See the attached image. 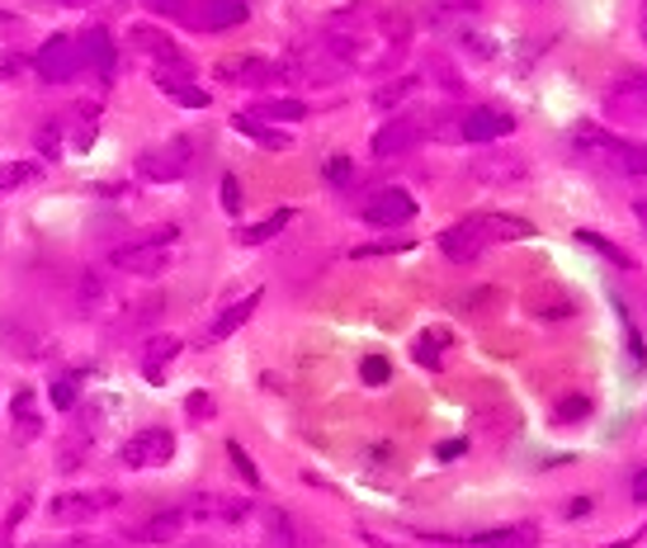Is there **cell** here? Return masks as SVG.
<instances>
[{"label": "cell", "instance_id": "obj_28", "mask_svg": "<svg viewBox=\"0 0 647 548\" xmlns=\"http://www.w3.org/2000/svg\"><path fill=\"white\" fill-rule=\"evenodd\" d=\"M71 114H76V137H71V147H90L94 123H100V109H94V104H76Z\"/></svg>", "mask_w": 647, "mask_h": 548}, {"label": "cell", "instance_id": "obj_38", "mask_svg": "<svg viewBox=\"0 0 647 548\" xmlns=\"http://www.w3.org/2000/svg\"><path fill=\"white\" fill-rule=\"evenodd\" d=\"M185 406H189V412H194L199 421H209V416H213V398H209V393H189Z\"/></svg>", "mask_w": 647, "mask_h": 548}, {"label": "cell", "instance_id": "obj_30", "mask_svg": "<svg viewBox=\"0 0 647 548\" xmlns=\"http://www.w3.org/2000/svg\"><path fill=\"white\" fill-rule=\"evenodd\" d=\"M620 170H624V176H647V147L624 143L620 147Z\"/></svg>", "mask_w": 647, "mask_h": 548}, {"label": "cell", "instance_id": "obj_20", "mask_svg": "<svg viewBox=\"0 0 647 548\" xmlns=\"http://www.w3.org/2000/svg\"><path fill=\"white\" fill-rule=\"evenodd\" d=\"M265 548H303L289 511H270V515H265Z\"/></svg>", "mask_w": 647, "mask_h": 548}, {"label": "cell", "instance_id": "obj_43", "mask_svg": "<svg viewBox=\"0 0 647 548\" xmlns=\"http://www.w3.org/2000/svg\"><path fill=\"white\" fill-rule=\"evenodd\" d=\"M67 5H90V0H67Z\"/></svg>", "mask_w": 647, "mask_h": 548}, {"label": "cell", "instance_id": "obj_8", "mask_svg": "<svg viewBox=\"0 0 647 548\" xmlns=\"http://www.w3.org/2000/svg\"><path fill=\"white\" fill-rule=\"evenodd\" d=\"M487 246H492V242H487V232H482L478 217H464V223H454V227L439 232V250H445V256H449L454 265L478 260Z\"/></svg>", "mask_w": 647, "mask_h": 548}, {"label": "cell", "instance_id": "obj_27", "mask_svg": "<svg viewBox=\"0 0 647 548\" xmlns=\"http://www.w3.org/2000/svg\"><path fill=\"white\" fill-rule=\"evenodd\" d=\"M232 123H236V128H242V133H250V137H256V143L275 147V152H283V147H289V137H283V133H275V128H265V123H260L256 114H236Z\"/></svg>", "mask_w": 647, "mask_h": 548}, {"label": "cell", "instance_id": "obj_45", "mask_svg": "<svg viewBox=\"0 0 647 548\" xmlns=\"http://www.w3.org/2000/svg\"><path fill=\"white\" fill-rule=\"evenodd\" d=\"M643 10H647V0H643Z\"/></svg>", "mask_w": 647, "mask_h": 548}, {"label": "cell", "instance_id": "obj_7", "mask_svg": "<svg viewBox=\"0 0 647 548\" xmlns=\"http://www.w3.org/2000/svg\"><path fill=\"white\" fill-rule=\"evenodd\" d=\"M421 137H425V123L416 114H398L373 133V156H383V161L388 156H406V152L421 147Z\"/></svg>", "mask_w": 647, "mask_h": 548}, {"label": "cell", "instance_id": "obj_16", "mask_svg": "<svg viewBox=\"0 0 647 548\" xmlns=\"http://www.w3.org/2000/svg\"><path fill=\"white\" fill-rule=\"evenodd\" d=\"M81 57H86V71L109 76L114 71V38H109L104 29H86L81 34Z\"/></svg>", "mask_w": 647, "mask_h": 548}, {"label": "cell", "instance_id": "obj_13", "mask_svg": "<svg viewBox=\"0 0 647 548\" xmlns=\"http://www.w3.org/2000/svg\"><path fill=\"white\" fill-rule=\"evenodd\" d=\"M180 529H185V511H161V515H152V521L133 525L129 539H137V544H176Z\"/></svg>", "mask_w": 647, "mask_h": 548}, {"label": "cell", "instance_id": "obj_31", "mask_svg": "<svg viewBox=\"0 0 647 548\" xmlns=\"http://www.w3.org/2000/svg\"><path fill=\"white\" fill-rule=\"evenodd\" d=\"M76 393H81L76 373H67V379H57V383H53V402L62 406V412H71V406H76Z\"/></svg>", "mask_w": 647, "mask_h": 548}, {"label": "cell", "instance_id": "obj_29", "mask_svg": "<svg viewBox=\"0 0 647 548\" xmlns=\"http://www.w3.org/2000/svg\"><path fill=\"white\" fill-rule=\"evenodd\" d=\"M359 379H365L369 388H383L392 379V365L383 355H365V365H359Z\"/></svg>", "mask_w": 647, "mask_h": 548}, {"label": "cell", "instance_id": "obj_42", "mask_svg": "<svg viewBox=\"0 0 647 548\" xmlns=\"http://www.w3.org/2000/svg\"><path fill=\"white\" fill-rule=\"evenodd\" d=\"M638 217H643V223H647V203H638Z\"/></svg>", "mask_w": 647, "mask_h": 548}, {"label": "cell", "instance_id": "obj_37", "mask_svg": "<svg viewBox=\"0 0 647 548\" xmlns=\"http://www.w3.org/2000/svg\"><path fill=\"white\" fill-rule=\"evenodd\" d=\"M350 176H355V170H350V161H345V156H336V161L326 166V180H331V184H350Z\"/></svg>", "mask_w": 647, "mask_h": 548}, {"label": "cell", "instance_id": "obj_22", "mask_svg": "<svg viewBox=\"0 0 647 548\" xmlns=\"http://www.w3.org/2000/svg\"><path fill=\"white\" fill-rule=\"evenodd\" d=\"M246 114L270 119V123H303V119H308V104H303V100H270V104L246 109Z\"/></svg>", "mask_w": 647, "mask_h": 548}, {"label": "cell", "instance_id": "obj_15", "mask_svg": "<svg viewBox=\"0 0 647 548\" xmlns=\"http://www.w3.org/2000/svg\"><path fill=\"white\" fill-rule=\"evenodd\" d=\"M250 14L246 0H203V10H199V29H236Z\"/></svg>", "mask_w": 647, "mask_h": 548}, {"label": "cell", "instance_id": "obj_44", "mask_svg": "<svg viewBox=\"0 0 647 548\" xmlns=\"http://www.w3.org/2000/svg\"><path fill=\"white\" fill-rule=\"evenodd\" d=\"M643 38H647V24H643Z\"/></svg>", "mask_w": 647, "mask_h": 548}, {"label": "cell", "instance_id": "obj_4", "mask_svg": "<svg viewBox=\"0 0 647 548\" xmlns=\"http://www.w3.org/2000/svg\"><path fill=\"white\" fill-rule=\"evenodd\" d=\"M605 114H610L614 123H643V119H647V71H628L624 81L610 86Z\"/></svg>", "mask_w": 647, "mask_h": 548}, {"label": "cell", "instance_id": "obj_5", "mask_svg": "<svg viewBox=\"0 0 647 548\" xmlns=\"http://www.w3.org/2000/svg\"><path fill=\"white\" fill-rule=\"evenodd\" d=\"M114 506H119V492L114 488H100V492H62L53 501V521L57 525H86L100 511H114Z\"/></svg>", "mask_w": 647, "mask_h": 548}, {"label": "cell", "instance_id": "obj_25", "mask_svg": "<svg viewBox=\"0 0 647 548\" xmlns=\"http://www.w3.org/2000/svg\"><path fill=\"white\" fill-rule=\"evenodd\" d=\"M421 81H416V76H398V81H388V86H378L373 90V109H388V114H392V109H398L406 96H412V90H416Z\"/></svg>", "mask_w": 647, "mask_h": 548}, {"label": "cell", "instance_id": "obj_11", "mask_svg": "<svg viewBox=\"0 0 647 548\" xmlns=\"http://www.w3.org/2000/svg\"><path fill=\"white\" fill-rule=\"evenodd\" d=\"M472 176H478L482 184H501V190H506V184H520L525 180V161H520V156H511V152H487V156H478V161H472Z\"/></svg>", "mask_w": 647, "mask_h": 548}, {"label": "cell", "instance_id": "obj_9", "mask_svg": "<svg viewBox=\"0 0 647 548\" xmlns=\"http://www.w3.org/2000/svg\"><path fill=\"white\" fill-rule=\"evenodd\" d=\"M416 217V199L406 190H378L369 203H365V223L369 227H402Z\"/></svg>", "mask_w": 647, "mask_h": 548}, {"label": "cell", "instance_id": "obj_24", "mask_svg": "<svg viewBox=\"0 0 647 548\" xmlns=\"http://www.w3.org/2000/svg\"><path fill=\"white\" fill-rule=\"evenodd\" d=\"M529 539H534L529 525H506V529H492V535H478L472 548H525Z\"/></svg>", "mask_w": 647, "mask_h": 548}, {"label": "cell", "instance_id": "obj_33", "mask_svg": "<svg viewBox=\"0 0 647 548\" xmlns=\"http://www.w3.org/2000/svg\"><path fill=\"white\" fill-rule=\"evenodd\" d=\"M439 340H445V336H421L416 340V359H421V365H439Z\"/></svg>", "mask_w": 647, "mask_h": 548}, {"label": "cell", "instance_id": "obj_19", "mask_svg": "<svg viewBox=\"0 0 647 548\" xmlns=\"http://www.w3.org/2000/svg\"><path fill=\"white\" fill-rule=\"evenodd\" d=\"M478 223H482V232H487V242H525V237H534V227L525 223V217H506V213H482Z\"/></svg>", "mask_w": 647, "mask_h": 548}, {"label": "cell", "instance_id": "obj_17", "mask_svg": "<svg viewBox=\"0 0 647 548\" xmlns=\"http://www.w3.org/2000/svg\"><path fill=\"white\" fill-rule=\"evenodd\" d=\"M180 355V340L176 336H156V340H147L142 346V373H147L152 383H161V373H166V365Z\"/></svg>", "mask_w": 647, "mask_h": 548}, {"label": "cell", "instance_id": "obj_10", "mask_svg": "<svg viewBox=\"0 0 647 548\" xmlns=\"http://www.w3.org/2000/svg\"><path fill=\"white\" fill-rule=\"evenodd\" d=\"M515 128V119L506 114V109H468V114L459 119V137L464 143H497V137H506Z\"/></svg>", "mask_w": 647, "mask_h": 548}, {"label": "cell", "instance_id": "obj_39", "mask_svg": "<svg viewBox=\"0 0 647 548\" xmlns=\"http://www.w3.org/2000/svg\"><path fill=\"white\" fill-rule=\"evenodd\" d=\"M464 449H468L464 440H445V445H439V459H459Z\"/></svg>", "mask_w": 647, "mask_h": 548}, {"label": "cell", "instance_id": "obj_2", "mask_svg": "<svg viewBox=\"0 0 647 548\" xmlns=\"http://www.w3.org/2000/svg\"><path fill=\"white\" fill-rule=\"evenodd\" d=\"M194 143L189 137H170V143L161 147H147V152H137V176L142 180H156V184H170V180H180L189 161H194V152H189Z\"/></svg>", "mask_w": 647, "mask_h": 548}, {"label": "cell", "instance_id": "obj_34", "mask_svg": "<svg viewBox=\"0 0 647 548\" xmlns=\"http://www.w3.org/2000/svg\"><path fill=\"white\" fill-rule=\"evenodd\" d=\"M223 209L242 213V184H236V176H223Z\"/></svg>", "mask_w": 647, "mask_h": 548}, {"label": "cell", "instance_id": "obj_26", "mask_svg": "<svg viewBox=\"0 0 647 548\" xmlns=\"http://www.w3.org/2000/svg\"><path fill=\"white\" fill-rule=\"evenodd\" d=\"M293 223V209H279V213H270V217H265V223H256V227H246L242 232V242L246 246H260V242H270V237H279V232L283 227H289Z\"/></svg>", "mask_w": 647, "mask_h": 548}, {"label": "cell", "instance_id": "obj_23", "mask_svg": "<svg viewBox=\"0 0 647 548\" xmlns=\"http://www.w3.org/2000/svg\"><path fill=\"white\" fill-rule=\"evenodd\" d=\"M34 180H38L34 161H5V166H0V199L14 194V190H24V184H34Z\"/></svg>", "mask_w": 647, "mask_h": 548}, {"label": "cell", "instance_id": "obj_41", "mask_svg": "<svg viewBox=\"0 0 647 548\" xmlns=\"http://www.w3.org/2000/svg\"><path fill=\"white\" fill-rule=\"evenodd\" d=\"M147 5H156V10H166V14H170V10H180V0H147Z\"/></svg>", "mask_w": 647, "mask_h": 548}, {"label": "cell", "instance_id": "obj_1", "mask_svg": "<svg viewBox=\"0 0 647 548\" xmlns=\"http://www.w3.org/2000/svg\"><path fill=\"white\" fill-rule=\"evenodd\" d=\"M180 232L176 227H161L156 237L147 242H133V246H119L114 256H109V265L123 275H142V279H152V275H161L166 265H170V242H176Z\"/></svg>", "mask_w": 647, "mask_h": 548}, {"label": "cell", "instance_id": "obj_12", "mask_svg": "<svg viewBox=\"0 0 647 548\" xmlns=\"http://www.w3.org/2000/svg\"><path fill=\"white\" fill-rule=\"evenodd\" d=\"M217 71H223V81H236V86H270L279 81V67L265 57H227L217 61Z\"/></svg>", "mask_w": 647, "mask_h": 548}, {"label": "cell", "instance_id": "obj_36", "mask_svg": "<svg viewBox=\"0 0 647 548\" xmlns=\"http://www.w3.org/2000/svg\"><path fill=\"white\" fill-rule=\"evenodd\" d=\"M587 412H591V402L577 398V402H562L558 406V421H587Z\"/></svg>", "mask_w": 647, "mask_h": 548}, {"label": "cell", "instance_id": "obj_32", "mask_svg": "<svg viewBox=\"0 0 647 548\" xmlns=\"http://www.w3.org/2000/svg\"><path fill=\"white\" fill-rule=\"evenodd\" d=\"M227 454H232V468H236V473H242V478H246V488H256V482H260V473H256V463H250V459H246V449H242V445H236V440H232V445H227Z\"/></svg>", "mask_w": 647, "mask_h": 548}, {"label": "cell", "instance_id": "obj_21", "mask_svg": "<svg viewBox=\"0 0 647 548\" xmlns=\"http://www.w3.org/2000/svg\"><path fill=\"white\" fill-rule=\"evenodd\" d=\"M250 506H246V501L242 496H236V501H217V496H199L194 501V506H189V515H199V521H242V515H246Z\"/></svg>", "mask_w": 647, "mask_h": 548}, {"label": "cell", "instance_id": "obj_35", "mask_svg": "<svg viewBox=\"0 0 647 548\" xmlns=\"http://www.w3.org/2000/svg\"><path fill=\"white\" fill-rule=\"evenodd\" d=\"M170 100H180V104H189V109H203V104H209V96H203L199 86H180V90H170Z\"/></svg>", "mask_w": 647, "mask_h": 548}, {"label": "cell", "instance_id": "obj_14", "mask_svg": "<svg viewBox=\"0 0 647 548\" xmlns=\"http://www.w3.org/2000/svg\"><path fill=\"white\" fill-rule=\"evenodd\" d=\"M14 440L20 445H34L38 440V430H43V416H38V398L29 393V388H20V393H14Z\"/></svg>", "mask_w": 647, "mask_h": 548}, {"label": "cell", "instance_id": "obj_18", "mask_svg": "<svg viewBox=\"0 0 647 548\" xmlns=\"http://www.w3.org/2000/svg\"><path fill=\"white\" fill-rule=\"evenodd\" d=\"M256 303H260V289L256 293H246V299H236L223 317H217L213 326H209V340H227L232 332H242V326L250 322V312H256Z\"/></svg>", "mask_w": 647, "mask_h": 548}, {"label": "cell", "instance_id": "obj_6", "mask_svg": "<svg viewBox=\"0 0 647 548\" xmlns=\"http://www.w3.org/2000/svg\"><path fill=\"white\" fill-rule=\"evenodd\" d=\"M170 454H176V435L161 426L137 430L133 440H123V463L129 468H161V463H170Z\"/></svg>", "mask_w": 647, "mask_h": 548}, {"label": "cell", "instance_id": "obj_3", "mask_svg": "<svg viewBox=\"0 0 647 548\" xmlns=\"http://www.w3.org/2000/svg\"><path fill=\"white\" fill-rule=\"evenodd\" d=\"M34 67H38V76L43 81H71V76H81L86 71V57H81V38H71V34H53L38 48V57H34Z\"/></svg>", "mask_w": 647, "mask_h": 548}, {"label": "cell", "instance_id": "obj_40", "mask_svg": "<svg viewBox=\"0 0 647 548\" xmlns=\"http://www.w3.org/2000/svg\"><path fill=\"white\" fill-rule=\"evenodd\" d=\"M634 501H638V506H647V473L634 478Z\"/></svg>", "mask_w": 647, "mask_h": 548}]
</instances>
